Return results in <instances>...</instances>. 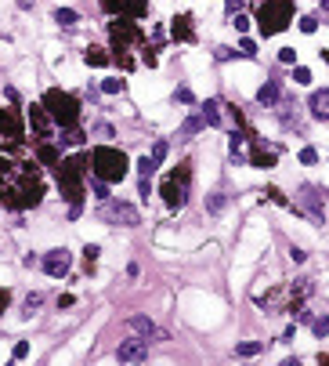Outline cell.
Returning a JSON list of instances; mask_svg holds the SVG:
<instances>
[{"label":"cell","mask_w":329,"mask_h":366,"mask_svg":"<svg viewBox=\"0 0 329 366\" xmlns=\"http://www.w3.org/2000/svg\"><path fill=\"white\" fill-rule=\"evenodd\" d=\"M84 174H87L84 156H72V159H62V164H58V185H62V192L72 199V214L80 211V196H84Z\"/></svg>","instance_id":"1"},{"label":"cell","mask_w":329,"mask_h":366,"mask_svg":"<svg viewBox=\"0 0 329 366\" xmlns=\"http://www.w3.org/2000/svg\"><path fill=\"white\" fill-rule=\"evenodd\" d=\"M91 164H94V174L105 178V181H123L127 178V156L112 145H98L91 152Z\"/></svg>","instance_id":"2"},{"label":"cell","mask_w":329,"mask_h":366,"mask_svg":"<svg viewBox=\"0 0 329 366\" xmlns=\"http://www.w3.org/2000/svg\"><path fill=\"white\" fill-rule=\"evenodd\" d=\"M290 18H293V0H264V8H261V33L275 36V33H282L286 26H290Z\"/></svg>","instance_id":"3"},{"label":"cell","mask_w":329,"mask_h":366,"mask_svg":"<svg viewBox=\"0 0 329 366\" xmlns=\"http://www.w3.org/2000/svg\"><path fill=\"white\" fill-rule=\"evenodd\" d=\"M44 109L51 112V120H55L58 127H72L76 120H80V105H76V98L65 95V91H47Z\"/></svg>","instance_id":"4"},{"label":"cell","mask_w":329,"mask_h":366,"mask_svg":"<svg viewBox=\"0 0 329 366\" xmlns=\"http://www.w3.org/2000/svg\"><path fill=\"white\" fill-rule=\"evenodd\" d=\"M163 199H167V207L170 211H178V207H185V196H188V164H181V171H174L167 181H163Z\"/></svg>","instance_id":"5"},{"label":"cell","mask_w":329,"mask_h":366,"mask_svg":"<svg viewBox=\"0 0 329 366\" xmlns=\"http://www.w3.org/2000/svg\"><path fill=\"white\" fill-rule=\"evenodd\" d=\"M116 359L119 362H141V359H148V337H131V341H119V348H116Z\"/></svg>","instance_id":"6"},{"label":"cell","mask_w":329,"mask_h":366,"mask_svg":"<svg viewBox=\"0 0 329 366\" xmlns=\"http://www.w3.org/2000/svg\"><path fill=\"white\" fill-rule=\"evenodd\" d=\"M102 221H123V225H138V211L131 203H105L102 207Z\"/></svg>","instance_id":"7"},{"label":"cell","mask_w":329,"mask_h":366,"mask_svg":"<svg viewBox=\"0 0 329 366\" xmlns=\"http://www.w3.org/2000/svg\"><path fill=\"white\" fill-rule=\"evenodd\" d=\"M44 272L47 276H65L69 272V250H51L44 258Z\"/></svg>","instance_id":"8"},{"label":"cell","mask_w":329,"mask_h":366,"mask_svg":"<svg viewBox=\"0 0 329 366\" xmlns=\"http://www.w3.org/2000/svg\"><path fill=\"white\" fill-rule=\"evenodd\" d=\"M29 124H33V131H36L40 138H47V134H51V112H44V105H33Z\"/></svg>","instance_id":"9"},{"label":"cell","mask_w":329,"mask_h":366,"mask_svg":"<svg viewBox=\"0 0 329 366\" xmlns=\"http://www.w3.org/2000/svg\"><path fill=\"white\" fill-rule=\"evenodd\" d=\"M127 330H131V334H141V337H159L156 323L145 319V315H131V319H127Z\"/></svg>","instance_id":"10"},{"label":"cell","mask_w":329,"mask_h":366,"mask_svg":"<svg viewBox=\"0 0 329 366\" xmlns=\"http://www.w3.org/2000/svg\"><path fill=\"white\" fill-rule=\"evenodd\" d=\"M102 4H105L109 11H119V15H141V11H145L141 0H102Z\"/></svg>","instance_id":"11"},{"label":"cell","mask_w":329,"mask_h":366,"mask_svg":"<svg viewBox=\"0 0 329 366\" xmlns=\"http://www.w3.org/2000/svg\"><path fill=\"white\" fill-rule=\"evenodd\" d=\"M300 203L308 207V214H311L315 221H322V203H318V192H315L311 185H304V189H300Z\"/></svg>","instance_id":"12"},{"label":"cell","mask_w":329,"mask_h":366,"mask_svg":"<svg viewBox=\"0 0 329 366\" xmlns=\"http://www.w3.org/2000/svg\"><path fill=\"white\" fill-rule=\"evenodd\" d=\"M311 116L315 120H329V91H315L311 95Z\"/></svg>","instance_id":"13"},{"label":"cell","mask_w":329,"mask_h":366,"mask_svg":"<svg viewBox=\"0 0 329 366\" xmlns=\"http://www.w3.org/2000/svg\"><path fill=\"white\" fill-rule=\"evenodd\" d=\"M0 134H11V138H18V134H22L18 116H15V112H8V109H0Z\"/></svg>","instance_id":"14"},{"label":"cell","mask_w":329,"mask_h":366,"mask_svg":"<svg viewBox=\"0 0 329 366\" xmlns=\"http://www.w3.org/2000/svg\"><path fill=\"white\" fill-rule=\"evenodd\" d=\"M192 18L188 15H181V18H174V26H170V33H174V40H192V26H188Z\"/></svg>","instance_id":"15"},{"label":"cell","mask_w":329,"mask_h":366,"mask_svg":"<svg viewBox=\"0 0 329 366\" xmlns=\"http://www.w3.org/2000/svg\"><path fill=\"white\" fill-rule=\"evenodd\" d=\"M55 22L69 29V26H76V22H80V15H76L72 8H58V11H55Z\"/></svg>","instance_id":"16"},{"label":"cell","mask_w":329,"mask_h":366,"mask_svg":"<svg viewBox=\"0 0 329 366\" xmlns=\"http://www.w3.org/2000/svg\"><path fill=\"white\" fill-rule=\"evenodd\" d=\"M275 98H279V84H275V80H271V84H264V87H261V95H257V102H261V105H271Z\"/></svg>","instance_id":"17"},{"label":"cell","mask_w":329,"mask_h":366,"mask_svg":"<svg viewBox=\"0 0 329 366\" xmlns=\"http://www.w3.org/2000/svg\"><path fill=\"white\" fill-rule=\"evenodd\" d=\"M257 352H264V341H242V345H235V355H257Z\"/></svg>","instance_id":"18"},{"label":"cell","mask_w":329,"mask_h":366,"mask_svg":"<svg viewBox=\"0 0 329 366\" xmlns=\"http://www.w3.org/2000/svg\"><path fill=\"white\" fill-rule=\"evenodd\" d=\"M203 120H207L210 127H217V124H221V112H217V102H207V109H203Z\"/></svg>","instance_id":"19"},{"label":"cell","mask_w":329,"mask_h":366,"mask_svg":"<svg viewBox=\"0 0 329 366\" xmlns=\"http://www.w3.org/2000/svg\"><path fill=\"white\" fill-rule=\"evenodd\" d=\"M224 203H228L224 192H214V196L207 199V211H210V214H221V211H224Z\"/></svg>","instance_id":"20"},{"label":"cell","mask_w":329,"mask_h":366,"mask_svg":"<svg viewBox=\"0 0 329 366\" xmlns=\"http://www.w3.org/2000/svg\"><path fill=\"white\" fill-rule=\"evenodd\" d=\"M87 65H109V55H105L102 48H91V51H87Z\"/></svg>","instance_id":"21"},{"label":"cell","mask_w":329,"mask_h":366,"mask_svg":"<svg viewBox=\"0 0 329 366\" xmlns=\"http://www.w3.org/2000/svg\"><path fill=\"white\" fill-rule=\"evenodd\" d=\"M163 159H167V142H156V145H152V164L159 167Z\"/></svg>","instance_id":"22"},{"label":"cell","mask_w":329,"mask_h":366,"mask_svg":"<svg viewBox=\"0 0 329 366\" xmlns=\"http://www.w3.org/2000/svg\"><path fill=\"white\" fill-rule=\"evenodd\" d=\"M203 124H207V120H203V116H192V120H188V124L181 127V134H195V131L203 127Z\"/></svg>","instance_id":"23"},{"label":"cell","mask_w":329,"mask_h":366,"mask_svg":"<svg viewBox=\"0 0 329 366\" xmlns=\"http://www.w3.org/2000/svg\"><path fill=\"white\" fill-rule=\"evenodd\" d=\"M271 164H275L271 152H254V167H271Z\"/></svg>","instance_id":"24"},{"label":"cell","mask_w":329,"mask_h":366,"mask_svg":"<svg viewBox=\"0 0 329 366\" xmlns=\"http://www.w3.org/2000/svg\"><path fill=\"white\" fill-rule=\"evenodd\" d=\"M311 330H315L318 337H325V334H329V315H322V319H315V323H311Z\"/></svg>","instance_id":"25"},{"label":"cell","mask_w":329,"mask_h":366,"mask_svg":"<svg viewBox=\"0 0 329 366\" xmlns=\"http://www.w3.org/2000/svg\"><path fill=\"white\" fill-rule=\"evenodd\" d=\"M279 62H282V65H293V62H297V51H293V48H282V51H279Z\"/></svg>","instance_id":"26"},{"label":"cell","mask_w":329,"mask_h":366,"mask_svg":"<svg viewBox=\"0 0 329 366\" xmlns=\"http://www.w3.org/2000/svg\"><path fill=\"white\" fill-rule=\"evenodd\" d=\"M102 91H105V95H119V91H123V80H105Z\"/></svg>","instance_id":"27"},{"label":"cell","mask_w":329,"mask_h":366,"mask_svg":"<svg viewBox=\"0 0 329 366\" xmlns=\"http://www.w3.org/2000/svg\"><path fill=\"white\" fill-rule=\"evenodd\" d=\"M300 164H308V167H311V164H318V152H315L311 145H308V149H300Z\"/></svg>","instance_id":"28"},{"label":"cell","mask_w":329,"mask_h":366,"mask_svg":"<svg viewBox=\"0 0 329 366\" xmlns=\"http://www.w3.org/2000/svg\"><path fill=\"white\" fill-rule=\"evenodd\" d=\"M40 159H44V164H58V152L51 145H44V149H40Z\"/></svg>","instance_id":"29"},{"label":"cell","mask_w":329,"mask_h":366,"mask_svg":"<svg viewBox=\"0 0 329 366\" xmlns=\"http://www.w3.org/2000/svg\"><path fill=\"white\" fill-rule=\"evenodd\" d=\"M300 29H304V33H315V29H318V18H315V15H304V18H300Z\"/></svg>","instance_id":"30"},{"label":"cell","mask_w":329,"mask_h":366,"mask_svg":"<svg viewBox=\"0 0 329 366\" xmlns=\"http://www.w3.org/2000/svg\"><path fill=\"white\" fill-rule=\"evenodd\" d=\"M91 189H94V196H98V199H109V189H105V178H94V185H91Z\"/></svg>","instance_id":"31"},{"label":"cell","mask_w":329,"mask_h":366,"mask_svg":"<svg viewBox=\"0 0 329 366\" xmlns=\"http://www.w3.org/2000/svg\"><path fill=\"white\" fill-rule=\"evenodd\" d=\"M293 80H297V84H311V73H308L304 65H297V69H293Z\"/></svg>","instance_id":"32"},{"label":"cell","mask_w":329,"mask_h":366,"mask_svg":"<svg viewBox=\"0 0 329 366\" xmlns=\"http://www.w3.org/2000/svg\"><path fill=\"white\" fill-rule=\"evenodd\" d=\"M138 171H141V174H152V171H156V164H152V156L138 159Z\"/></svg>","instance_id":"33"},{"label":"cell","mask_w":329,"mask_h":366,"mask_svg":"<svg viewBox=\"0 0 329 366\" xmlns=\"http://www.w3.org/2000/svg\"><path fill=\"white\" fill-rule=\"evenodd\" d=\"M98 254H102V250H98V247H87V250H84V261H87V268H91V265H94V261H98Z\"/></svg>","instance_id":"34"},{"label":"cell","mask_w":329,"mask_h":366,"mask_svg":"<svg viewBox=\"0 0 329 366\" xmlns=\"http://www.w3.org/2000/svg\"><path fill=\"white\" fill-rule=\"evenodd\" d=\"M40 301H44V298H40V294H29V298H26V312H33V308H40Z\"/></svg>","instance_id":"35"},{"label":"cell","mask_w":329,"mask_h":366,"mask_svg":"<svg viewBox=\"0 0 329 366\" xmlns=\"http://www.w3.org/2000/svg\"><path fill=\"white\" fill-rule=\"evenodd\" d=\"M235 29L246 33V29H250V18H246V15H235Z\"/></svg>","instance_id":"36"},{"label":"cell","mask_w":329,"mask_h":366,"mask_svg":"<svg viewBox=\"0 0 329 366\" xmlns=\"http://www.w3.org/2000/svg\"><path fill=\"white\" fill-rule=\"evenodd\" d=\"M26 355H29V345L18 341V345H15V359H26Z\"/></svg>","instance_id":"37"},{"label":"cell","mask_w":329,"mask_h":366,"mask_svg":"<svg viewBox=\"0 0 329 366\" xmlns=\"http://www.w3.org/2000/svg\"><path fill=\"white\" fill-rule=\"evenodd\" d=\"M239 48H242V55H254V51H257V44H254V40H242Z\"/></svg>","instance_id":"38"},{"label":"cell","mask_w":329,"mask_h":366,"mask_svg":"<svg viewBox=\"0 0 329 366\" xmlns=\"http://www.w3.org/2000/svg\"><path fill=\"white\" fill-rule=\"evenodd\" d=\"M290 258H293V261H308V254H304L300 247H293V250H290Z\"/></svg>","instance_id":"39"},{"label":"cell","mask_w":329,"mask_h":366,"mask_svg":"<svg viewBox=\"0 0 329 366\" xmlns=\"http://www.w3.org/2000/svg\"><path fill=\"white\" fill-rule=\"evenodd\" d=\"M4 308H8V290L0 287V312H4Z\"/></svg>","instance_id":"40"},{"label":"cell","mask_w":329,"mask_h":366,"mask_svg":"<svg viewBox=\"0 0 329 366\" xmlns=\"http://www.w3.org/2000/svg\"><path fill=\"white\" fill-rule=\"evenodd\" d=\"M18 8H22V11H29V8H33V0H18Z\"/></svg>","instance_id":"41"},{"label":"cell","mask_w":329,"mask_h":366,"mask_svg":"<svg viewBox=\"0 0 329 366\" xmlns=\"http://www.w3.org/2000/svg\"><path fill=\"white\" fill-rule=\"evenodd\" d=\"M322 58H325V62H329V51H325V55H322Z\"/></svg>","instance_id":"42"},{"label":"cell","mask_w":329,"mask_h":366,"mask_svg":"<svg viewBox=\"0 0 329 366\" xmlns=\"http://www.w3.org/2000/svg\"><path fill=\"white\" fill-rule=\"evenodd\" d=\"M322 359H325V362H329V355H322Z\"/></svg>","instance_id":"43"}]
</instances>
